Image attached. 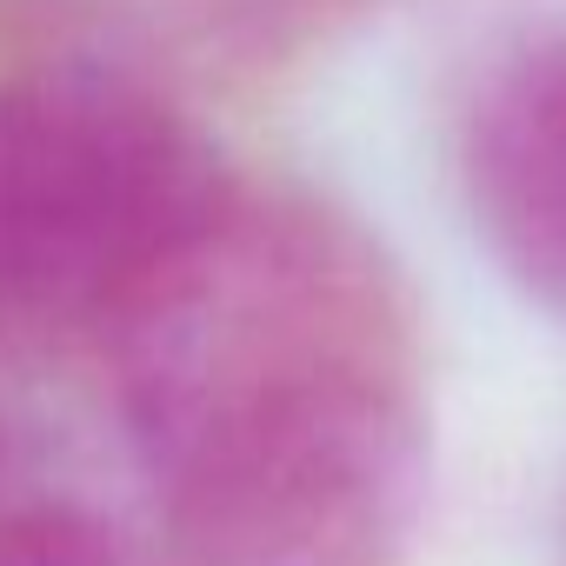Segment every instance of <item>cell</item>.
<instances>
[{
    "label": "cell",
    "instance_id": "6da1fadb",
    "mask_svg": "<svg viewBox=\"0 0 566 566\" xmlns=\"http://www.w3.org/2000/svg\"><path fill=\"white\" fill-rule=\"evenodd\" d=\"M167 566H400L427 506L413 307L380 247L247 193L114 321Z\"/></svg>",
    "mask_w": 566,
    "mask_h": 566
},
{
    "label": "cell",
    "instance_id": "7a4b0ae2",
    "mask_svg": "<svg viewBox=\"0 0 566 566\" xmlns=\"http://www.w3.org/2000/svg\"><path fill=\"white\" fill-rule=\"evenodd\" d=\"M220 140L154 81L41 61L0 81V294L114 321L233 200Z\"/></svg>",
    "mask_w": 566,
    "mask_h": 566
},
{
    "label": "cell",
    "instance_id": "3957f363",
    "mask_svg": "<svg viewBox=\"0 0 566 566\" xmlns=\"http://www.w3.org/2000/svg\"><path fill=\"white\" fill-rule=\"evenodd\" d=\"M460 187L486 253L566 321V34L486 67L460 114Z\"/></svg>",
    "mask_w": 566,
    "mask_h": 566
},
{
    "label": "cell",
    "instance_id": "277c9868",
    "mask_svg": "<svg viewBox=\"0 0 566 566\" xmlns=\"http://www.w3.org/2000/svg\"><path fill=\"white\" fill-rule=\"evenodd\" d=\"M0 566H127V553L87 506L28 500L0 513Z\"/></svg>",
    "mask_w": 566,
    "mask_h": 566
}]
</instances>
